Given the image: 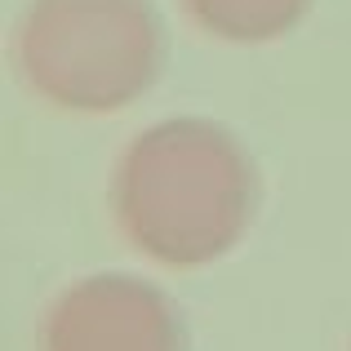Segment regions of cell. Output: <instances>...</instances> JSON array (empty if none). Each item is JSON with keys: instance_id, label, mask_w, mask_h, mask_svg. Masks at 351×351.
Wrapping results in <instances>:
<instances>
[{"instance_id": "7a4b0ae2", "label": "cell", "mask_w": 351, "mask_h": 351, "mask_svg": "<svg viewBox=\"0 0 351 351\" xmlns=\"http://www.w3.org/2000/svg\"><path fill=\"white\" fill-rule=\"evenodd\" d=\"M14 67L53 112L112 116L156 85L165 27L152 0H32L14 27Z\"/></svg>"}, {"instance_id": "277c9868", "label": "cell", "mask_w": 351, "mask_h": 351, "mask_svg": "<svg viewBox=\"0 0 351 351\" xmlns=\"http://www.w3.org/2000/svg\"><path fill=\"white\" fill-rule=\"evenodd\" d=\"M182 14L227 45H267L311 14V0H182Z\"/></svg>"}, {"instance_id": "6da1fadb", "label": "cell", "mask_w": 351, "mask_h": 351, "mask_svg": "<svg viewBox=\"0 0 351 351\" xmlns=\"http://www.w3.org/2000/svg\"><path fill=\"white\" fill-rule=\"evenodd\" d=\"M258 205V173L227 125L173 116L129 138L112 173L120 236L147 263L196 271L245 240Z\"/></svg>"}, {"instance_id": "3957f363", "label": "cell", "mask_w": 351, "mask_h": 351, "mask_svg": "<svg viewBox=\"0 0 351 351\" xmlns=\"http://www.w3.org/2000/svg\"><path fill=\"white\" fill-rule=\"evenodd\" d=\"M40 351H187L182 311L160 285L98 271L67 285L40 316Z\"/></svg>"}]
</instances>
